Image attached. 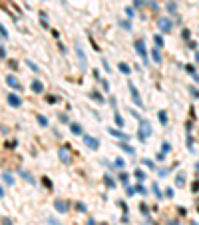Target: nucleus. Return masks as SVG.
<instances>
[{
    "mask_svg": "<svg viewBox=\"0 0 199 225\" xmlns=\"http://www.w3.org/2000/svg\"><path fill=\"white\" fill-rule=\"evenodd\" d=\"M88 225H96V221H94V219H90V221H88Z\"/></svg>",
    "mask_w": 199,
    "mask_h": 225,
    "instance_id": "c03bdc74",
    "label": "nucleus"
},
{
    "mask_svg": "<svg viewBox=\"0 0 199 225\" xmlns=\"http://www.w3.org/2000/svg\"><path fill=\"white\" fill-rule=\"evenodd\" d=\"M76 54H78V60H80V70L86 72V70H88V58H86V54L82 50L80 42H76Z\"/></svg>",
    "mask_w": 199,
    "mask_h": 225,
    "instance_id": "f257e3e1",
    "label": "nucleus"
},
{
    "mask_svg": "<svg viewBox=\"0 0 199 225\" xmlns=\"http://www.w3.org/2000/svg\"><path fill=\"white\" fill-rule=\"evenodd\" d=\"M155 46H157V48H161L163 46V38L161 36H155Z\"/></svg>",
    "mask_w": 199,
    "mask_h": 225,
    "instance_id": "b1692460",
    "label": "nucleus"
},
{
    "mask_svg": "<svg viewBox=\"0 0 199 225\" xmlns=\"http://www.w3.org/2000/svg\"><path fill=\"white\" fill-rule=\"evenodd\" d=\"M0 58H6V50H4L2 46H0Z\"/></svg>",
    "mask_w": 199,
    "mask_h": 225,
    "instance_id": "58836bf2",
    "label": "nucleus"
},
{
    "mask_svg": "<svg viewBox=\"0 0 199 225\" xmlns=\"http://www.w3.org/2000/svg\"><path fill=\"white\" fill-rule=\"evenodd\" d=\"M48 223H50V225H60V223H58V221H56V219H52V217L48 219Z\"/></svg>",
    "mask_w": 199,
    "mask_h": 225,
    "instance_id": "a19ab883",
    "label": "nucleus"
},
{
    "mask_svg": "<svg viewBox=\"0 0 199 225\" xmlns=\"http://www.w3.org/2000/svg\"><path fill=\"white\" fill-rule=\"evenodd\" d=\"M2 177H4V181H6V183H8V185H12V183H14V177H12V175H10V173H4V175H2Z\"/></svg>",
    "mask_w": 199,
    "mask_h": 225,
    "instance_id": "6ab92c4d",
    "label": "nucleus"
},
{
    "mask_svg": "<svg viewBox=\"0 0 199 225\" xmlns=\"http://www.w3.org/2000/svg\"><path fill=\"white\" fill-rule=\"evenodd\" d=\"M36 120H38V123H40V126H44V128L48 126V120H46L44 116H40V114H38V116H36Z\"/></svg>",
    "mask_w": 199,
    "mask_h": 225,
    "instance_id": "aec40b11",
    "label": "nucleus"
},
{
    "mask_svg": "<svg viewBox=\"0 0 199 225\" xmlns=\"http://www.w3.org/2000/svg\"><path fill=\"white\" fill-rule=\"evenodd\" d=\"M127 88H129V94H131V100H133V104L140 106V108H144V100L140 98V92L135 90V86H133L131 82H127Z\"/></svg>",
    "mask_w": 199,
    "mask_h": 225,
    "instance_id": "7ed1b4c3",
    "label": "nucleus"
},
{
    "mask_svg": "<svg viewBox=\"0 0 199 225\" xmlns=\"http://www.w3.org/2000/svg\"><path fill=\"white\" fill-rule=\"evenodd\" d=\"M120 72H124V74H129V72H131V68L127 66L126 62H122V64H120Z\"/></svg>",
    "mask_w": 199,
    "mask_h": 225,
    "instance_id": "a211bd4d",
    "label": "nucleus"
},
{
    "mask_svg": "<svg viewBox=\"0 0 199 225\" xmlns=\"http://www.w3.org/2000/svg\"><path fill=\"white\" fill-rule=\"evenodd\" d=\"M149 136H151V126H149V121H142V123H140V134H137V138L144 141V139H147Z\"/></svg>",
    "mask_w": 199,
    "mask_h": 225,
    "instance_id": "f03ea898",
    "label": "nucleus"
},
{
    "mask_svg": "<svg viewBox=\"0 0 199 225\" xmlns=\"http://www.w3.org/2000/svg\"><path fill=\"white\" fill-rule=\"evenodd\" d=\"M84 143H86L90 150H98V147H100V141L96 138H92V136H84Z\"/></svg>",
    "mask_w": 199,
    "mask_h": 225,
    "instance_id": "6e6552de",
    "label": "nucleus"
},
{
    "mask_svg": "<svg viewBox=\"0 0 199 225\" xmlns=\"http://www.w3.org/2000/svg\"><path fill=\"white\" fill-rule=\"evenodd\" d=\"M135 177H137L140 181H144V179H145V173L142 171V169H135Z\"/></svg>",
    "mask_w": 199,
    "mask_h": 225,
    "instance_id": "412c9836",
    "label": "nucleus"
},
{
    "mask_svg": "<svg viewBox=\"0 0 199 225\" xmlns=\"http://www.w3.org/2000/svg\"><path fill=\"white\" fill-rule=\"evenodd\" d=\"M169 150H171V145H169V143L165 141V143H163V152H161V154H165V152H169Z\"/></svg>",
    "mask_w": 199,
    "mask_h": 225,
    "instance_id": "72a5a7b5",
    "label": "nucleus"
},
{
    "mask_svg": "<svg viewBox=\"0 0 199 225\" xmlns=\"http://www.w3.org/2000/svg\"><path fill=\"white\" fill-rule=\"evenodd\" d=\"M189 92H191V96H193V98H199V90H197V88H189Z\"/></svg>",
    "mask_w": 199,
    "mask_h": 225,
    "instance_id": "bb28decb",
    "label": "nucleus"
},
{
    "mask_svg": "<svg viewBox=\"0 0 199 225\" xmlns=\"http://www.w3.org/2000/svg\"><path fill=\"white\" fill-rule=\"evenodd\" d=\"M8 68H12V70H16V68H18L16 60H8Z\"/></svg>",
    "mask_w": 199,
    "mask_h": 225,
    "instance_id": "393cba45",
    "label": "nucleus"
},
{
    "mask_svg": "<svg viewBox=\"0 0 199 225\" xmlns=\"http://www.w3.org/2000/svg\"><path fill=\"white\" fill-rule=\"evenodd\" d=\"M28 66H30V70H34V72H38V66H34L32 62H28Z\"/></svg>",
    "mask_w": 199,
    "mask_h": 225,
    "instance_id": "ea45409f",
    "label": "nucleus"
},
{
    "mask_svg": "<svg viewBox=\"0 0 199 225\" xmlns=\"http://www.w3.org/2000/svg\"><path fill=\"white\" fill-rule=\"evenodd\" d=\"M0 34H2V38H8V32H6V28L0 24Z\"/></svg>",
    "mask_w": 199,
    "mask_h": 225,
    "instance_id": "c756f323",
    "label": "nucleus"
},
{
    "mask_svg": "<svg viewBox=\"0 0 199 225\" xmlns=\"http://www.w3.org/2000/svg\"><path fill=\"white\" fill-rule=\"evenodd\" d=\"M70 130H72L74 136H80V134H82V128H80L78 123H72V126H70Z\"/></svg>",
    "mask_w": 199,
    "mask_h": 225,
    "instance_id": "2eb2a0df",
    "label": "nucleus"
},
{
    "mask_svg": "<svg viewBox=\"0 0 199 225\" xmlns=\"http://www.w3.org/2000/svg\"><path fill=\"white\" fill-rule=\"evenodd\" d=\"M32 92H36V94L44 92V84H42V82H38V80H34V82H32Z\"/></svg>",
    "mask_w": 199,
    "mask_h": 225,
    "instance_id": "9b49d317",
    "label": "nucleus"
},
{
    "mask_svg": "<svg viewBox=\"0 0 199 225\" xmlns=\"http://www.w3.org/2000/svg\"><path fill=\"white\" fill-rule=\"evenodd\" d=\"M167 8H169V12H175V10H177V8H175V4H173V2H169V4H167Z\"/></svg>",
    "mask_w": 199,
    "mask_h": 225,
    "instance_id": "473e14b6",
    "label": "nucleus"
},
{
    "mask_svg": "<svg viewBox=\"0 0 199 225\" xmlns=\"http://www.w3.org/2000/svg\"><path fill=\"white\" fill-rule=\"evenodd\" d=\"M133 4H135V6H142V4H144V0H133Z\"/></svg>",
    "mask_w": 199,
    "mask_h": 225,
    "instance_id": "79ce46f5",
    "label": "nucleus"
},
{
    "mask_svg": "<svg viewBox=\"0 0 199 225\" xmlns=\"http://www.w3.org/2000/svg\"><path fill=\"white\" fill-rule=\"evenodd\" d=\"M44 185H46V187H48V189H52V181H50V179H48V177H44Z\"/></svg>",
    "mask_w": 199,
    "mask_h": 225,
    "instance_id": "7c9ffc66",
    "label": "nucleus"
},
{
    "mask_svg": "<svg viewBox=\"0 0 199 225\" xmlns=\"http://www.w3.org/2000/svg\"><path fill=\"white\" fill-rule=\"evenodd\" d=\"M2 195H4V189H2V187H0V197H2Z\"/></svg>",
    "mask_w": 199,
    "mask_h": 225,
    "instance_id": "a18cd8bd",
    "label": "nucleus"
},
{
    "mask_svg": "<svg viewBox=\"0 0 199 225\" xmlns=\"http://www.w3.org/2000/svg\"><path fill=\"white\" fill-rule=\"evenodd\" d=\"M76 209H78V211H86V205H84V203H76Z\"/></svg>",
    "mask_w": 199,
    "mask_h": 225,
    "instance_id": "2f4dec72",
    "label": "nucleus"
},
{
    "mask_svg": "<svg viewBox=\"0 0 199 225\" xmlns=\"http://www.w3.org/2000/svg\"><path fill=\"white\" fill-rule=\"evenodd\" d=\"M120 147H122V150H124V152H127V154H129V156H133V154H135V152H133V147H129V145H127V143H120Z\"/></svg>",
    "mask_w": 199,
    "mask_h": 225,
    "instance_id": "dca6fc26",
    "label": "nucleus"
},
{
    "mask_svg": "<svg viewBox=\"0 0 199 225\" xmlns=\"http://www.w3.org/2000/svg\"><path fill=\"white\" fill-rule=\"evenodd\" d=\"M4 225H12L10 223V219H4Z\"/></svg>",
    "mask_w": 199,
    "mask_h": 225,
    "instance_id": "37998d69",
    "label": "nucleus"
},
{
    "mask_svg": "<svg viewBox=\"0 0 199 225\" xmlns=\"http://www.w3.org/2000/svg\"><path fill=\"white\" fill-rule=\"evenodd\" d=\"M20 173H22V177H24V179H26L28 183H34V177H32V175H30V173H28V171H24V169H20Z\"/></svg>",
    "mask_w": 199,
    "mask_h": 225,
    "instance_id": "4468645a",
    "label": "nucleus"
},
{
    "mask_svg": "<svg viewBox=\"0 0 199 225\" xmlns=\"http://www.w3.org/2000/svg\"><path fill=\"white\" fill-rule=\"evenodd\" d=\"M6 147H8V150H12V147H16V141H8V143H6Z\"/></svg>",
    "mask_w": 199,
    "mask_h": 225,
    "instance_id": "c9c22d12",
    "label": "nucleus"
},
{
    "mask_svg": "<svg viewBox=\"0 0 199 225\" xmlns=\"http://www.w3.org/2000/svg\"><path fill=\"white\" fill-rule=\"evenodd\" d=\"M151 58H153V62H161V54H159V50H151Z\"/></svg>",
    "mask_w": 199,
    "mask_h": 225,
    "instance_id": "ddd939ff",
    "label": "nucleus"
},
{
    "mask_svg": "<svg viewBox=\"0 0 199 225\" xmlns=\"http://www.w3.org/2000/svg\"><path fill=\"white\" fill-rule=\"evenodd\" d=\"M58 156H60V159H62L64 163H72V154H70V147H68V145H64V147H60V152H58Z\"/></svg>",
    "mask_w": 199,
    "mask_h": 225,
    "instance_id": "423d86ee",
    "label": "nucleus"
},
{
    "mask_svg": "<svg viewBox=\"0 0 199 225\" xmlns=\"http://www.w3.org/2000/svg\"><path fill=\"white\" fill-rule=\"evenodd\" d=\"M126 14L131 18V16H133V8H127V6H126Z\"/></svg>",
    "mask_w": 199,
    "mask_h": 225,
    "instance_id": "f704fd0d",
    "label": "nucleus"
},
{
    "mask_svg": "<svg viewBox=\"0 0 199 225\" xmlns=\"http://www.w3.org/2000/svg\"><path fill=\"white\" fill-rule=\"evenodd\" d=\"M175 183H177V187H183V185H185V175H183V173L177 175V181H175Z\"/></svg>",
    "mask_w": 199,
    "mask_h": 225,
    "instance_id": "f3484780",
    "label": "nucleus"
},
{
    "mask_svg": "<svg viewBox=\"0 0 199 225\" xmlns=\"http://www.w3.org/2000/svg\"><path fill=\"white\" fill-rule=\"evenodd\" d=\"M114 120H116V123H118V126H124V118H122L120 114H116V116H114Z\"/></svg>",
    "mask_w": 199,
    "mask_h": 225,
    "instance_id": "4be33fe9",
    "label": "nucleus"
},
{
    "mask_svg": "<svg viewBox=\"0 0 199 225\" xmlns=\"http://www.w3.org/2000/svg\"><path fill=\"white\" fill-rule=\"evenodd\" d=\"M135 191H137V193H144V195H145V193H147V191H145L144 187H142V185H137V187H135Z\"/></svg>",
    "mask_w": 199,
    "mask_h": 225,
    "instance_id": "e433bc0d",
    "label": "nucleus"
},
{
    "mask_svg": "<svg viewBox=\"0 0 199 225\" xmlns=\"http://www.w3.org/2000/svg\"><path fill=\"white\" fill-rule=\"evenodd\" d=\"M159 121H161V123H167V116H165V112H159Z\"/></svg>",
    "mask_w": 199,
    "mask_h": 225,
    "instance_id": "a878e982",
    "label": "nucleus"
},
{
    "mask_svg": "<svg viewBox=\"0 0 199 225\" xmlns=\"http://www.w3.org/2000/svg\"><path fill=\"white\" fill-rule=\"evenodd\" d=\"M108 132H109V136H116V138H120V139H126V138H127L124 132H120V130H114V128H109Z\"/></svg>",
    "mask_w": 199,
    "mask_h": 225,
    "instance_id": "9d476101",
    "label": "nucleus"
},
{
    "mask_svg": "<svg viewBox=\"0 0 199 225\" xmlns=\"http://www.w3.org/2000/svg\"><path fill=\"white\" fill-rule=\"evenodd\" d=\"M54 207L60 211V213H66L68 211V207H70V203L66 201V199H56L54 201Z\"/></svg>",
    "mask_w": 199,
    "mask_h": 225,
    "instance_id": "0eeeda50",
    "label": "nucleus"
},
{
    "mask_svg": "<svg viewBox=\"0 0 199 225\" xmlns=\"http://www.w3.org/2000/svg\"><path fill=\"white\" fill-rule=\"evenodd\" d=\"M8 104L12 106V108H20V104H22V100H20L16 94H10L8 96Z\"/></svg>",
    "mask_w": 199,
    "mask_h": 225,
    "instance_id": "1a4fd4ad",
    "label": "nucleus"
},
{
    "mask_svg": "<svg viewBox=\"0 0 199 225\" xmlns=\"http://www.w3.org/2000/svg\"><path fill=\"white\" fill-rule=\"evenodd\" d=\"M153 193H155V195L161 199V191H159V185H157V183H153Z\"/></svg>",
    "mask_w": 199,
    "mask_h": 225,
    "instance_id": "5701e85b",
    "label": "nucleus"
},
{
    "mask_svg": "<svg viewBox=\"0 0 199 225\" xmlns=\"http://www.w3.org/2000/svg\"><path fill=\"white\" fill-rule=\"evenodd\" d=\"M135 52L144 58V66H145V62H147V58H145V56H147V50H145V44H144V40H142V38H137V40H135Z\"/></svg>",
    "mask_w": 199,
    "mask_h": 225,
    "instance_id": "39448f33",
    "label": "nucleus"
},
{
    "mask_svg": "<svg viewBox=\"0 0 199 225\" xmlns=\"http://www.w3.org/2000/svg\"><path fill=\"white\" fill-rule=\"evenodd\" d=\"M197 62H199V52H197Z\"/></svg>",
    "mask_w": 199,
    "mask_h": 225,
    "instance_id": "49530a36",
    "label": "nucleus"
},
{
    "mask_svg": "<svg viewBox=\"0 0 199 225\" xmlns=\"http://www.w3.org/2000/svg\"><path fill=\"white\" fill-rule=\"evenodd\" d=\"M92 98H94V100H98V102H102V100H104V98H102L98 92H92Z\"/></svg>",
    "mask_w": 199,
    "mask_h": 225,
    "instance_id": "c85d7f7f",
    "label": "nucleus"
},
{
    "mask_svg": "<svg viewBox=\"0 0 199 225\" xmlns=\"http://www.w3.org/2000/svg\"><path fill=\"white\" fill-rule=\"evenodd\" d=\"M157 26H159V30H161L163 34H169L171 28H173V24H171L169 18H157Z\"/></svg>",
    "mask_w": 199,
    "mask_h": 225,
    "instance_id": "20e7f679",
    "label": "nucleus"
},
{
    "mask_svg": "<svg viewBox=\"0 0 199 225\" xmlns=\"http://www.w3.org/2000/svg\"><path fill=\"white\" fill-rule=\"evenodd\" d=\"M6 82H8V86H12V88H16V90H20V84L18 82H16V78H14V76H8V78H6Z\"/></svg>",
    "mask_w": 199,
    "mask_h": 225,
    "instance_id": "f8f14e48",
    "label": "nucleus"
},
{
    "mask_svg": "<svg viewBox=\"0 0 199 225\" xmlns=\"http://www.w3.org/2000/svg\"><path fill=\"white\" fill-rule=\"evenodd\" d=\"M46 102H48V104H56V102H58V98H56V96H48V98H46Z\"/></svg>",
    "mask_w": 199,
    "mask_h": 225,
    "instance_id": "cd10ccee",
    "label": "nucleus"
},
{
    "mask_svg": "<svg viewBox=\"0 0 199 225\" xmlns=\"http://www.w3.org/2000/svg\"><path fill=\"white\" fill-rule=\"evenodd\" d=\"M145 161V165H147V167H155V165H153V161H151V159H144Z\"/></svg>",
    "mask_w": 199,
    "mask_h": 225,
    "instance_id": "4c0bfd02",
    "label": "nucleus"
}]
</instances>
